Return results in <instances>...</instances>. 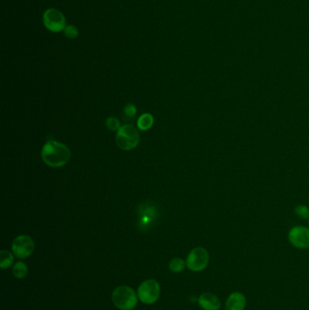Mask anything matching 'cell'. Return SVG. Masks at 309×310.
<instances>
[{"label":"cell","mask_w":309,"mask_h":310,"mask_svg":"<svg viewBox=\"0 0 309 310\" xmlns=\"http://www.w3.org/2000/svg\"><path fill=\"white\" fill-rule=\"evenodd\" d=\"M41 157L49 167L60 168L69 162L71 151L64 144L49 139L41 150Z\"/></svg>","instance_id":"1"},{"label":"cell","mask_w":309,"mask_h":310,"mask_svg":"<svg viewBox=\"0 0 309 310\" xmlns=\"http://www.w3.org/2000/svg\"><path fill=\"white\" fill-rule=\"evenodd\" d=\"M159 216V209L154 202L147 201L140 203L136 207L137 227L142 231H147L154 225Z\"/></svg>","instance_id":"2"},{"label":"cell","mask_w":309,"mask_h":310,"mask_svg":"<svg viewBox=\"0 0 309 310\" xmlns=\"http://www.w3.org/2000/svg\"><path fill=\"white\" fill-rule=\"evenodd\" d=\"M140 134L138 130L131 125H123L117 131L115 141L119 148L123 151H131L137 147L140 144Z\"/></svg>","instance_id":"3"},{"label":"cell","mask_w":309,"mask_h":310,"mask_svg":"<svg viewBox=\"0 0 309 310\" xmlns=\"http://www.w3.org/2000/svg\"><path fill=\"white\" fill-rule=\"evenodd\" d=\"M137 295L130 287H118L113 293V301L119 309H134L137 304Z\"/></svg>","instance_id":"4"},{"label":"cell","mask_w":309,"mask_h":310,"mask_svg":"<svg viewBox=\"0 0 309 310\" xmlns=\"http://www.w3.org/2000/svg\"><path fill=\"white\" fill-rule=\"evenodd\" d=\"M43 23L50 32L64 31L66 27V18L64 14L57 8H48L43 15Z\"/></svg>","instance_id":"5"},{"label":"cell","mask_w":309,"mask_h":310,"mask_svg":"<svg viewBox=\"0 0 309 310\" xmlns=\"http://www.w3.org/2000/svg\"><path fill=\"white\" fill-rule=\"evenodd\" d=\"M210 262V255L208 250L202 247H197L188 255L186 265L190 270L195 272L202 271L207 268Z\"/></svg>","instance_id":"6"},{"label":"cell","mask_w":309,"mask_h":310,"mask_svg":"<svg viewBox=\"0 0 309 310\" xmlns=\"http://www.w3.org/2000/svg\"><path fill=\"white\" fill-rule=\"evenodd\" d=\"M161 293V288L158 282L154 279H148L143 281L138 289V297L144 304L151 305L158 300Z\"/></svg>","instance_id":"7"},{"label":"cell","mask_w":309,"mask_h":310,"mask_svg":"<svg viewBox=\"0 0 309 310\" xmlns=\"http://www.w3.org/2000/svg\"><path fill=\"white\" fill-rule=\"evenodd\" d=\"M13 253L18 258H27L32 255L35 250V242L27 235L16 237L12 244Z\"/></svg>","instance_id":"8"},{"label":"cell","mask_w":309,"mask_h":310,"mask_svg":"<svg viewBox=\"0 0 309 310\" xmlns=\"http://www.w3.org/2000/svg\"><path fill=\"white\" fill-rule=\"evenodd\" d=\"M289 242L298 250L309 249V228L305 226H296L289 230Z\"/></svg>","instance_id":"9"},{"label":"cell","mask_w":309,"mask_h":310,"mask_svg":"<svg viewBox=\"0 0 309 310\" xmlns=\"http://www.w3.org/2000/svg\"><path fill=\"white\" fill-rule=\"evenodd\" d=\"M198 304L203 310H220L221 301L217 295L205 292L199 296Z\"/></svg>","instance_id":"10"},{"label":"cell","mask_w":309,"mask_h":310,"mask_svg":"<svg viewBox=\"0 0 309 310\" xmlns=\"http://www.w3.org/2000/svg\"><path fill=\"white\" fill-rule=\"evenodd\" d=\"M247 306V298L245 295L239 291L228 295L225 302V310H245Z\"/></svg>","instance_id":"11"},{"label":"cell","mask_w":309,"mask_h":310,"mask_svg":"<svg viewBox=\"0 0 309 310\" xmlns=\"http://www.w3.org/2000/svg\"><path fill=\"white\" fill-rule=\"evenodd\" d=\"M154 124V119L151 113H143L139 117L137 121V126L141 131H147L151 129Z\"/></svg>","instance_id":"12"},{"label":"cell","mask_w":309,"mask_h":310,"mask_svg":"<svg viewBox=\"0 0 309 310\" xmlns=\"http://www.w3.org/2000/svg\"><path fill=\"white\" fill-rule=\"evenodd\" d=\"M14 262V257L12 254L8 250H2L0 252V267L2 270L8 269Z\"/></svg>","instance_id":"13"},{"label":"cell","mask_w":309,"mask_h":310,"mask_svg":"<svg viewBox=\"0 0 309 310\" xmlns=\"http://www.w3.org/2000/svg\"><path fill=\"white\" fill-rule=\"evenodd\" d=\"M28 267L24 262H16L13 267V274L17 278H23L28 274Z\"/></svg>","instance_id":"14"},{"label":"cell","mask_w":309,"mask_h":310,"mask_svg":"<svg viewBox=\"0 0 309 310\" xmlns=\"http://www.w3.org/2000/svg\"><path fill=\"white\" fill-rule=\"evenodd\" d=\"M186 266H187V265H186V262L184 261L183 258H173V259H171L170 264H169L170 270H171L172 272H175V273L182 272V271L185 269V267Z\"/></svg>","instance_id":"15"},{"label":"cell","mask_w":309,"mask_h":310,"mask_svg":"<svg viewBox=\"0 0 309 310\" xmlns=\"http://www.w3.org/2000/svg\"><path fill=\"white\" fill-rule=\"evenodd\" d=\"M295 213L301 220H309V208L305 204L297 205L295 208Z\"/></svg>","instance_id":"16"},{"label":"cell","mask_w":309,"mask_h":310,"mask_svg":"<svg viewBox=\"0 0 309 310\" xmlns=\"http://www.w3.org/2000/svg\"><path fill=\"white\" fill-rule=\"evenodd\" d=\"M64 34L67 38L70 39H74L78 37L79 35V30L78 28L73 25H69V26H66L65 27V30H64Z\"/></svg>","instance_id":"17"},{"label":"cell","mask_w":309,"mask_h":310,"mask_svg":"<svg viewBox=\"0 0 309 310\" xmlns=\"http://www.w3.org/2000/svg\"><path fill=\"white\" fill-rule=\"evenodd\" d=\"M106 127L108 128V129L111 130V131H118L120 129V127H121V125H120V121H119L117 118H115L114 116L109 117V118H107L106 119Z\"/></svg>","instance_id":"18"},{"label":"cell","mask_w":309,"mask_h":310,"mask_svg":"<svg viewBox=\"0 0 309 310\" xmlns=\"http://www.w3.org/2000/svg\"><path fill=\"white\" fill-rule=\"evenodd\" d=\"M123 113L127 118H134L137 113V107L134 104H127L123 108Z\"/></svg>","instance_id":"19"},{"label":"cell","mask_w":309,"mask_h":310,"mask_svg":"<svg viewBox=\"0 0 309 310\" xmlns=\"http://www.w3.org/2000/svg\"><path fill=\"white\" fill-rule=\"evenodd\" d=\"M308 223H309V220H308Z\"/></svg>","instance_id":"20"}]
</instances>
